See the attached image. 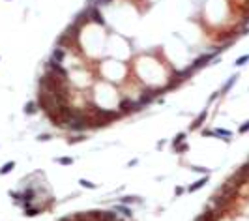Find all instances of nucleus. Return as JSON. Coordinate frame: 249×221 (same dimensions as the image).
<instances>
[{"label": "nucleus", "instance_id": "1", "mask_svg": "<svg viewBox=\"0 0 249 221\" xmlns=\"http://www.w3.org/2000/svg\"><path fill=\"white\" fill-rule=\"evenodd\" d=\"M86 9H88V15H90V19L94 21V23H97V25H105V21H103V17L99 15V12H97V8L94 6V2H92L90 8H86Z\"/></svg>", "mask_w": 249, "mask_h": 221}, {"label": "nucleus", "instance_id": "2", "mask_svg": "<svg viewBox=\"0 0 249 221\" xmlns=\"http://www.w3.org/2000/svg\"><path fill=\"white\" fill-rule=\"evenodd\" d=\"M140 105L139 103H135V101H131V99H122L120 101V109L124 110V113H129V110H137Z\"/></svg>", "mask_w": 249, "mask_h": 221}, {"label": "nucleus", "instance_id": "3", "mask_svg": "<svg viewBox=\"0 0 249 221\" xmlns=\"http://www.w3.org/2000/svg\"><path fill=\"white\" fill-rule=\"evenodd\" d=\"M79 30H81V26H77V25H71L68 30H66V34L69 36V39H73V41H77V38H79Z\"/></svg>", "mask_w": 249, "mask_h": 221}, {"label": "nucleus", "instance_id": "4", "mask_svg": "<svg viewBox=\"0 0 249 221\" xmlns=\"http://www.w3.org/2000/svg\"><path fill=\"white\" fill-rule=\"evenodd\" d=\"M88 19H90V15H88V9H84V12H81L77 17H75V25H77V26H82V23H86Z\"/></svg>", "mask_w": 249, "mask_h": 221}, {"label": "nucleus", "instance_id": "5", "mask_svg": "<svg viewBox=\"0 0 249 221\" xmlns=\"http://www.w3.org/2000/svg\"><path fill=\"white\" fill-rule=\"evenodd\" d=\"M206 114H208L206 110H202V113H200V114L197 116V120H195V122H193V124H191L189 127H191V129H197V127H200V126H202V122H204V120H206Z\"/></svg>", "mask_w": 249, "mask_h": 221}, {"label": "nucleus", "instance_id": "6", "mask_svg": "<svg viewBox=\"0 0 249 221\" xmlns=\"http://www.w3.org/2000/svg\"><path fill=\"white\" fill-rule=\"evenodd\" d=\"M208 182V176H204V178H200V180H197V182H195V184H191L189 187H187V189L193 193V191H197V189H200V187L204 185V184H206Z\"/></svg>", "mask_w": 249, "mask_h": 221}, {"label": "nucleus", "instance_id": "7", "mask_svg": "<svg viewBox=\"0 0 249 221\" xmlns=\"http://www.w3.org/2000/svg\"><path fill=\"white\" fill-rule=\"evenodd\" d=\"M62 58H64V49H60V47H58L55 53H52V60H55L56 64H60V62H62Z\"/></svg>", "mask_w": 249, "mask_h": 221}, {"label": "nucleus", "instance_id": "8", "mask_svg": "<svg viewBox=\"0 0 249 221\" xmlns=\"http://www.w3.org/2000/svg\"><path fill=\"white\" fill-rule=\"evenodd\" d=\"M214 135H215V137H227V141L232 137V133H230V131H227V129H215Z\"/></svg>", "mask_w": 249, "mask_h": 221}, {"label": "nucleus", "instance_id": "9", "mask_svg": "<svg viewBox=\"0 0 249 221\" xmlns=\"http://www.w3.org/2000/svg\"><path fill=\"white\" fill-rule=\"evenodd\" d=\"M236 79H238V77L234 75V77H230V79H229V81H227V84L223 86V94H227V92H229V90H230V88H232V84L236 83Z\"/></svg>", "mask_w": 249, "mask_h": 221}, {"label": "nucleus", "instance_id": "10", "mask_svg": "<svg viewBox=\"0 0 249 221\" xmlns=\"http://www.w3.org/2000/svg\"><path fill=\"white\" fill-rule=\"evenodd\" d=\"M25 113H26V114H34V113H36V103H34V101H28V103L25 105Z\"/></svg>", "mask_w": 249, "mask_h": 221}, {"label": "nucleus", "instance_id": "11", "mask_svg": "<svg viewBox=\"0 0 249 221\" xmlns=\"http://www.w3.org/2000/svg\"><path fill=\"white\" fill-rule=\"evenodd\" d=\"M13 167H15V163H13V161H8V163L4 165V167H2V169H0V174H8V172H9V171H12Z\"/></svg>", "mask_w": 249, "mask_h": 221}, {"label": "nucleus", "instance_id": "12", "mask_svg": "<svg viewBox=\"0 0 249 221\" xmlns=\"http://www.w3.org/2000/svg\"><path fill=\"white\" fill-rule=\"evenodd\" d=\"M34 195H36V191H34V189H32V187H30V189H26V191L23 193V199H25V201H28V202H30L32 199H34Z\"/></svg>", "mask_w": 249, "mask_h": 221}, {"label": "nucleus", "instance_id": "13", "mask_svg": "<svg viewBox=\"0 0 249 221\" xmlns=\"http://www.w3.org/2000/svg\"><path fill=\"white\" fill-rule=\"evenodd\" d=\"M116 212H122L124 216H131V210L126 208V206H116Z\"/></svg>", "mask_w": 249, "mask_h": 221}, {"label": "nucleus", "instance_id": "14", "mask_svg": "<svg viewBox=\"0 0 249 221\" xmlns=\"http://www.w3.org/2000/svg\"><path fill=\"white\" fill-rule=\"evenodd\" d=\"M183 139H186V133H178V135L174 137V146H176V148H178V144H180Z\"/></svg>", "mask_w": 249, "mask_h": 221}, {"label": "nucleus", "instance_id": "15", "mask_svg": "<svg viewBox=\"0 0 249 221\" xmlns=\"http://www.w3.org/2000/svg\"><path fill=\"white\" fill-rule=\"evenodd\" d=\"M82 187H88V189H94V187H96V184H92V182H88V180H81L79 182Z\"/></svg>", "mask_w": 249, "mask_h": 221}, {"label": "nucleus", "instance_id": "16", "mask_svg": "<svg viewBox=\"0 0 249 221\" xmlns=\"http://www.w3.org/2000/svg\"><path fill=\"white\" fill-rule=\"evenodd\" d=\"M247 60H249V54H244V56H240V58L236 60V66H244Z\"/></svg>", "mask_w": 249, "mask_h": 221}, {"label": "nucleus", "instance_id": "17", "mask_svg": "<svg viewBox=\"0 0 249 221\" xmlns=\"http://www.w3.org/2000/svg\"><path fill=\"white\" fill-rule=\"evenodd\" d=\"M38 214H39V210H38V208H26V216L34 217V216H38Z\"/></svg>", "mask_w": 249, "mask_h": 221}, {"label": "nucleus", "instance_id": "18", "mask_svg": "<svg viewBox=\"0 0 249 221\" xmlns=\"http://www.w3.org/2000/svg\"><path fill=\"white\" fill-rule=\"evenodd\" d=\"M58 163H62V165H71V163H73V159H71V158H60V159H58Z\"/></svg>", "mask_w": 249, "mask_h": 221}, {"label": "nucleus", "instance_id": "19", "mask_svg": "<svg viewBox=\"0 0 249 221\" xmlns=\"http://www.w3.org/2000/svg\"><path fill=\"white\" fill-rule=\"evenodd\" d=\"M249 131V122H245L244 126H240V133H247Z\"/></svg>", "mask_w": 249, "mask_h": 221}, {"label": "nucleus", "instance_id": "20", "mask_svg": "<svg viewBox=\"0 0 249 221\" xmlns=\"http://www.w3.org/2000/svg\"><path fill=\"white\" fill-rule=\"evenodd\" d=\"M133 201H135V197H124V201H122V202L129 204V202H133Z\"/></svg>", "mask_w": 249, "mask_h": 221}, {"label": "nucleus", "instance_id": "21", "mask_svg": "<svg viewBox=\"0 0 249 221\" xmlns=\"http://www.w3.org/2000/svg\"><path fill=\"white\" fill-rule=\"evenodd\" d=\"M186 150H187V144H180L178 146V152H186Z\"/></svg>", "mask_w": 249, "mask_h": 221}, {"label": "nucleus", "instance_id": "22", "mask_svg": "<svg viewBox=\"0 0 249 221\" xmlns=\"http://www.w3.org/2000/svg\"><path fill=\"white\" fill-rule=\"evenodd\" d=\"M94 2H97V4H109L111 0H94Z\"/></svg>", "mask_w": 249, "mask_h": 221}, {"label": "nucleus", "instance_id": "23", "mask_svg": "<svg viewBox=\"0 0 249 221\" xmlns=\"http://www.w3.org/2000/svg\"><path fill=\"white\" fill-rule=\"evenodd\" d=\"M49 139H51L49 135H39V141H49Z\"/></svg>", "mask_w": 249, "mask_h": 221}]
</instances>
